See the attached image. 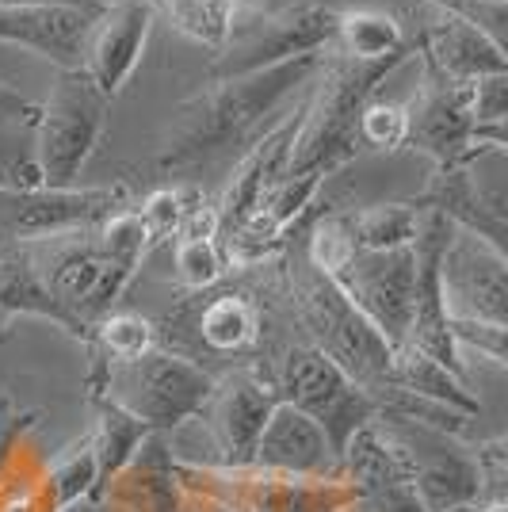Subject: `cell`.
<instances>
[{"mask_svg":"<svg viewBox=\"0 0 508 512\" xmlns=\"http://www.w3.org/2000/svg\"><path fill=\"white\" fill-rule=\"evenodd\" d=\"M325 54H302L295 62L272 65L260 73L211 81V88H203L199 96L176 107L169 130L161 138V150H157V169L184 172L207 165L233 146H245V142L253 146L268 130V115L318 77Z\"/></svg>","mask_w":508,"mask_h":512,"instance_id":"obj_1","label":"cell"},{"mask_svg":"<svg viewBox=\"0 0 508 512\" xmlns=\"http://www.w3.org/2000/svg\"><path fill=\"white\" fill-rule=\"evenodd\" d=\"M417 54L405 50L382 62H352L344 54H325V65L314 77L318 92L314 100L302 107L295 127V142H291V157H287V172L283 176H302V172H321L333 176L348 161H356L360 146V111L371 100V92L398 69V65Z\"/></svg>","mask_w":508,"mask_h":512,"instance_id":"obj_2","label":"cell"},{"mask_svg":"<svg viewBox=\"0 0 508 512\" xmlns=\"http://www.w3.org/2000/svg\"><path fill=\"white\" fill-rule=\"evenodd\" d=\"M88 360V398L119 406L149 432L195 421L214 390V379L199 363L161 348H149L134 360H107L88 344Z\"/></svg>","mask_w":508,"mask_h":512,"instance_id":"obj_3","label":"cell"},{"mask_svg":"<svg viewBox=\"0 0 508 512\" xmlns=\"http://www.w3.org/2000/svg\"><path fill=\"white\" fill-rule=\"evenodd\" d=\"M291 302H295L298 325L306 329V341L318 352H325L352 383L367 390L371 398L390 390L394 348L382 341L379 329L340 295L333 279L306 264V272L291 279Z\"/></svg>","mask_w":508,"mask_h":512,"instance_id":"obj_4","label":"cell"},{"mask_svg":"<svg viewBox=\"0 0 508 512\" xmlns=\"http://www.w3.org/2000/svg\"><path fill=\"white\" fill-rule=\"evenodd\" d=\"M176 482L184 490L207 493L233 512H356L360 497L352 482L287 474L245 463V467H214V463H176Z\"/></svg>","mask_w":508,"mask_h":512,"instance_id":"obj_5","label":"cell"},{"mask_svg":"<svg viewBox=\"0 0 508 512\" xmlns=\"http://www.w3.org/2000/svg\"><path fill=\"white\" fill-rule=\"evenodd\" d=\"M31 245H35V264H39L46 291L58 299V306L69 318L77 321V329L88 344L96 325L115 314V306L127 295L138 268L111 260L96 245V237H81V230L43 237Z\"/></svg>","mask_w":508,"mask_h":512,"instance_id":"obj_6","label":"cell"},{"mask_svg":"<svg viewBox=\"0 0 508 512\" xmlns=\"http://www.w3.org/2000/svg\"><path fill=\"white\" fill-rule=\"evenodd\" d=\"M107 100L100 88L88 81L81 69H69L58 77V85L50 88L46 104L35 115V161L43 172L50 192L65 188H81V172H85L92 150L100 146V134L107 123Z\"/></svg>","mask_w":508,"mask_h":512,"instance_id":"obj_7","label":"cell"},{"mask_svg":"<svg viewBox=\"0 0 508 512\" xmlns=\"http://www.w3.org/2000/svg\"><path fill=\"white\" fill-rule=\"evenodd\" d=\"M268 383L276 386L279 402H287L298 413H306L310 421H318L337 455L379 413L375 398L352 383L337 363L310 341L287 344L276 363V375Z\"/></svg>","mask_w":508,"mask_h":512,"instance_id":"obj_8","label":"cell"},{"mask_svg":"<svg viewBox=\"0 0 508 512\" xmlns=\"http://www.w3.org/2000/svg\"><path fill=\"white\" fill-rule=\"evenodd\" d=\"M337 35V12L318 0H298L279 12L233 20L230 39L214 54L211 81H230L245 73H260L272 65L295 62L302 54H325L333 50Z\"/></svg>","mask_w":508,"mask_h":512,"instance_id":"obj_9","label":"cell"},{"mask_svg":"<svg viewBox=\"0 0 508 512\" xmlns=\"http://www.w3.org/2000/svg\"><path fill=\"white\" fill-rule=\"evenodd\" d=\"M440 299L451 321L508 325V256L470 230H451L440 253Z\"/></svg>","mask_w":508,"mask_h":512,"instance_id":"obj_10","label":"cell"},{"mask_svg":"<svg viewBox=\"0 0 508 512\" xmlns=\"http://www.w3.org/2000/svg\"><path fill=\"white\" fill-rule=\"evenodd\" d=\"M329 279L340 287V295L379 329L390 348H402L409 341L413 283H417L413 245L379 249V253H352V260Z\"/></svg>","mask_w":508,"mask_h":512,"instance_id":"obj_11","label":"cell"},{"mask_svg":"<svg viewBox=\"0 0 508 512\" xmlns=\"http://www.w3.org/2000/svg\"><path fill=\"white\" fill-rule=\"evenodd\" d=\"M493 153L508 150H486L474 153L463 165L451 169H436L428 188L417 199H409L413 207H432L440 211L459 230L486 237L493 245L505 249L508 237V195H505V165H497V172L486 176V161Z\"/></svg>","mask_w":508,"mask_h":512,"instance_id":"obj_12","label":"cell"},{"mask_svg":"<svg viewBox=\"0 0 508 512\" xmlns=\"http://www.w3.org/2000/svg\"><path fill=\"white\" fill-rule=\"evenodd\" d=\"M127 188H65V192H8L0 188V245L4 241H43L100 226L123 207Z\"/></svg>","mask_w":508,"mask_h":512,"instance_id":"obj_13","label":"cell"},{"mask_svg":"<svg viewBox=\"0 0 508 512\" xmlns=\"http://www.w3.org/2000/svg\"><path fill=\"white\" fill-rule=\"evenodd\" d=\"M409 111V134L405 146L413 153H424L436 169L463 165L474 153H486L493 146L474 142V115H470V85L440 81L432 73H424L421 92L413 96Z\"/></svg>","mask_w":508,"mask_h":512,"instance_id":"obj_14","label":"cell"},{"mask_svg":"<svg viewBox=\"0 0 508 512\" xmlns=\"http://www.w3.org/2000/svg\"><path fill=\"white\" fill-rule=\"evenodd\" d=\"M276 402V386L268 383V375L260 379L256 371H233L222 383L214 379L211 398L195 417V421H203L214 451H218L214 467H245V463H253L260 428L268 421V413L276 409Z\"/></svg>","mask_w":508,"mask_h":512,"instance_id":"obj_15","label":"cell"},{"mask_svg":"<svg viewBox=\"0 0 508 512\" xmlns=\"http://www.w3.org/2000/svg\"><path fill=\"white\" fill-rule=\"evenodd\" d=\"M413 50L421 54L424 73L455 81V85H474L482 77H501L508 73V54L501 43H493L486 31L455 20L447 12H436L417 27V35H409Z\"/></svg>","mask_w":508,"mask_h":512,"instance_id":"obj_16","label":"cell"},{"mask_svg":"<svg viewBox=\"0 0 508 512\" xmlns=\"http://www.w3.org/2000/svg\"><path fill=\"white\" fill-rule=\"evenodd\" d=\"M153 16H157L153 4H111L104 16L92 23L81 73L107 100H115L134 77V69L146 54Z\"/></svg>","mask_w":508,"mask_h":512,"instance_id":"obj_17","label":"cell"},{"mask_svg":"<svg viewBox=\"0 0 508 512\" xmlns=\"http://www.w3.org/2000/svg\"><path fill=\"white\" fill-rule=\"evenodd\" d=\"M253 463L268 470H287V474H314V478L340 474V455L333 451L321 425L287 402H276V409L268 413L253 448Z\"/></svg>","mask_w":508,"mask_h":512,"instance_id":"obj_18","label":"cell"},{"mask_svg":"<svg viewBox=\"0 0 508 512\" xmlns=\"http://www.w3.org/2000/svg\"><path fill=\"white\" fill-rule=\"evenodd\" d=\"M298 115H302V111H298ZM295 127H298V119H283L279 127L264 130L253 146L245 150V157L233 165V180L226 184L222 199L214 203V207H218V222H222L218 237L230 234L237 222H245V218L264 203V195L283 180L287 157H291V142H295Z\"/></svg>","mask_w":508,"mask_h":512,"instance_id":"obj_19","label":"cell"},{"mask_svg":"<svg viewBox=\"0 0 508 512\" xmlns=\"http://www.w3.org/2000/svg\"><path fill=\"white\" fill-rule=\"evenodd\" d=\"M92 16L73 8H0V43L23 46L62 73L85 65Z\"/></svg>","mask_w":508,"mask_h":512,"instance_id":"obj_20","label":"cell"},{"mask_svg":"<svg viewBox=\"0 0 508 512\" xmlns=\"http://www.w3.org/2000/svg\"><path fill=\"white\" fill-rule=\"evenodd\" d=\"M96 501L111 512H180L184 493L176 482V459L157 444V432L142 440Z\"/></svg>","mask_w":508,"mask_h":512,"instance_id":"obj_21","label":"cell"},{"mask_svg":"<svg viewBox=\"0 0 508 512\" xmlns=\"http://www.w3.org/2000/svg\"><path fill=\"white\" fill-rule=\"evenodd\" d=\"M0 310L12 314H31V318L54 321L58 329H65L69 337L85 341L77 321L65 314L58 299L46 291L39 264H35V245L31 241H4L0 245Z\"/></svg>","mask_w":508,"mask_h":512,"instance_id":"obj_22","label":"cell"},{"mask_svg":"<svg viewBox=\"0 0 508 512\" xmlns=\"http://www.w3.org/2000/svg\"><path fill=\"white\" fill-rule=\"evenodd\" d=\"M390 390H405V394H417V398H428V402H440V406L459 409L466 417H478L482 413V402L470 394V383L459 379L455 371H447L444 363L424 356L421 348H413V344L394 348Z\"/></svg>","mask_w":508,"mask_h":512,"instance_id":"obj_23","label":"cell"},{"mask_svg":"<svg viewBox=\"0 0 508 512\" xmlns=\"http://www.w3.org/2000/svg\"><path fill=\"white\" fill-rule=\"evenodd\" d=\"M413 50L402 16L379 12V8H356V12H337V35H333V54H344L352 62H382Z\"/></svg>","mask_w":508,"mask_h":512,"instance_id":"obj_24","label":"cell"},{"mask_svg":"<svg viewBox=\"0 0 508 512\" xmlns=\"http://www.w3.org/2000/svg\"><path fill=\"white\" fill-rule=\"evenodd\" d=\"M100 409V421H96V432H92V448H96V490H92V501L104 493V486L123 470L134 451L142 448V440L153 436L142 421H134L130 413H123L111 402H96Z\"/></svg>","mask_w":508,"mask_h":512,"instance_id":"obj_25","label":"cell"},{"mask_svg":"<svg viewBox=\"0 0 508 512\" xmlns=\"http://www.w3.org/2000/svg\"><path fill=\"white\" fill-rule=\"evenodd\" d=\"M421 226V211L405 203H375L363 211H348V234L356 253H379V249H402L413 245Z\"/></svg>","mask_w":508,"mask_h":512,"instance_id":"obj_26","label":"cell"},{"mask_svg":"<svg viewBox=\"0 0 508 512\" xmlns=\"http://www.w3.org/2000/svg\"><path fill=\"white\" fill-rule=\"evenodd\" d=\"M199 337L214 352H241L260 337V310L245 295H222L199 314Z\"/></svg>","mask_w":508,"mask_h":512,"instance_id":"obj_27","label":"cell"},{"mask_svg":"<svg viewBox=\"0 0 508 512\" xmlns=\"http://www.w3.org/2000/svg\"><path fill=\"white\" fill-rule=\"evenodd\" d=\"M157 8H165L169 23L191 39V43L207 46V50H222L230 39V27L237 20L233 0H161Z\"/></svg>","mask_w":508,"mask_h":512,"instance_id":"obj_28","label":"cell"},{"mask_svg":"<svg viewBox=\"0 0 508 512\" xmlns=\"http://www.w3.org/2000/svg\"><path fill=\"white\" fill-rule=\"evenodd\" d=\"M92 490H96V448H92V436H88L81 448H73L50 467L43 493L50 512H62L69 505H77L81 497H92Z\"/></svg>","mask_w":508,"mask_h":512,"instance_id":"obj_29","label":"cell"},{"mask_svg":"<svg viewBox=\"0 0 508 512\" xmlns=\"http://www.w3.org/2000/svg\"><path fill=\"white\" fill-rule=\"evenodd\" d=\"M356 245L348 234V211H325L310 222L306 237V264L321 276H337L340 268L352 260Z\"/></svg>","mask_w":508,"mask_h":512,"instance_id":"obj_30","label":"cell"},{"mask_svg":"<svg viewBox=\"0 0 508 512\" xmlns=\"http://www.w3.org/2000/svg\"><path fill=\"white\" fill-rule=\"evenodd\" d=\"M92 348L104 352L107 360H134V356H146L149 348H157V329L153 321L138 318V314H111L96 325L92 333Z\"/></svg>","mask_w":508,"mask_h":512,"instance_id":"obj_31","label":"cell"},{"mask_svg":"<svg viewBox=\"0 0 508 512\" xmlns=\"http://www.w3.org/2000/svg\"><path fill=\"white\" fill-rule=\"evenodd\" d=\"M96 245H100L111 260L142 268V260H146L153 241H149L138 211H115V214H107L104 222L96 226Z\"/></svg>","mask_w":508,"mask_h":512,"instance_id":"obj_32","label":"cell"},{"mask_svg":"<svg viewBox=\"0 0 508 512\" xmlns=\"http://www.w3.org/2000/svg\"><path fill=\"white\" fill-rule=\"evenodd\" d=\"M409 134V111L405 104H386V100H367L360 111V146L363 150L394 153L405 146Z\"/></svg>","mask_w":508,"mask_h":512,"instance_id":"obj_33","label":"cell"},{"mask_svg":"<svg viewBox=\"0 0 508 512\" xmlns=\"http://www.w3.org/2000/svg\"><path fill=\"white\" fill-rule=\"evenodd\" d=\"M222 276H226V256L218 249V241H176V279L184 287L203 291Z\"/></svg>","mask_w":508,"mask_h":512,"instance_id":"obj_34","label":"cell"},{"mask_svg":"<svg viewBox=\"0 0 508 512\" xmlns=\"http://www.w3.org/2000/svg\"><path fill=\"white\" fill-rule=\"evenodd\" d=\"M436 12H447L455 20L470 23L478 31H486L493 43L505 46V27H508V0H424Z\"/></svg>","mask_w":508,"mask_h":512,"instance_id":"obj_35","label":"cell"},{"mask_svg":"<svg viewBox=\"0 0 508 512\" xmlns=\"http://www.w3.org/2000/svg\"><path fill=\"white\" fill-rule=\"evenodd\" d=\"M184 207H188V188H157L153 195H146V203L138 207V218L146 226L149 241H165L169 234H176L180 218H184Z\"/></svg>","mask_w":508,"mask_h":512,"instance_id":"obj_36","label":"cell"},{"mask_svg":"<svg viewBox=\"0 0 508 512\" xmlns=\"http://www.w3.org/2000/svg\"><path fill=\"white\" fill-rule=\"evenodd\" d=\"M451 341L463 356L466 348L486 356L493 367H505L508 356V325H486V321H451Z\"/></svg>","mask_w":508,"mask_h":512,"instance_id":"obj_37","label":"cell"},{"mask_svg":"<svg viewBox=\"0 0 508 512\" xmlns=\"http://www.w3.org/2000/svg\"><path fill=\"white\" fill-rule=\"evenodd\" d=\"M218 207L203 195L188 192V207H184V218L176 226V241H218Z\"/></svg>","mask_w":508,"mask_h":512,"instance_id":"obj_38","label":"cell"},{"mask_svg":"<svg viewBox=\"0 0 508 512\" xmlns=\"http://www.w3.org/2000/svg\"><path fill=\"white\" fill-rule=\"evenodd\" d=\"M35 417L39 413H20V409H12L8 398H0V474L8 467V459H12V451L20 444V436L35 425Z\"/></svg>","mask_w":508,"mask_h":512,"instance_id":"obj_39","label":"cell"},{"mask_svg":"<svg viewBox=\"0 0 508 512\" xmlns=\"http://www.w3.org/2000/svg\"><path fill=\"white\" fill-rule=\"evenodd\" d=\"M35 115H39V104H31L27 96L0 81V123H35Z\"/></svg>","mask_w":508,"mask_h":512,"instance_id":"obj_40","label":"cell"},{"mask_svg":"<svg viewBox=\"0 0 508 512\" xmlns=\"http://www.w3.org/2000/svg\"><path fill=\"white\" fill-rule=\"evenodd\" d=\"M0 8H73V12H85L92 20H100L107 12L100 0H0Z\"/></svg>","mask_w":508,"mask_h":512,"instance_id":"obj_41","label":"cell"},{"mask_svg":"<svg viewBox=\"0 0 508 512\" xmlns=\"http://www.w3.org/2000/svg\"><path fill=\"white\" fill-rule=\"evenodd\" d=\"M260 4H264V0H233V8H237V16H241V12H256Z\"/></svg>","mask_w":508,"mask_h":512,"instance_id":"obj_42","label":"cell"},{"mask_svg":"<svg viewBox=\"0 0 508 512\" xmlns=\"http://www.w3.org/2000/svg\"><path fill=\"white\" fill-rule=\"evenodd\" d=\"M100 4H104V8H111V4H153V8H157L161 0H100Z\"/></svg>","mask_w":508,"mask_h":512,"instance_id":"obj_43","label":"cell"},{"mask_svg":"<svg viewBox=\"0 0 508 512\" xmlns=\"http://www.w3.org/2000/svg\"><path fill=\"white\" fill-rule=\"evenodd\" d=\"M4 337H8V314L0 310V341H4Z\"/></svg>","mask_w":508,"mask_h":512,"instance_id":"obj_44","label":"cell"},{"mask_svg":"<svg viewBox=\"0 0 508 512\" xmlns=\"http://www.w3.org/2000/svg\"><path fill=\"white\" fill-rule=\"evenodd\" d=\"M478 512H508V505H482Z\"/></svg>","mask_w":508,"mask_h":512,"instance_id":"obj_45","label":"cell"}]
</instances>
